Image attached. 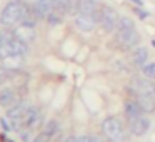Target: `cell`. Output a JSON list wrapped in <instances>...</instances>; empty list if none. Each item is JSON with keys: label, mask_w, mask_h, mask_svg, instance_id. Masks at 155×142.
<instances>
[{"label": "cell", "mask_w": 155, "mask_h": 142, "mask_svg": "<svg viewBox=\"0 0 155 142\" xmlns=\"http://www.w3.org/2000/svg\"><path fill=\"white\" fill-rule=\"evenodd\" d=\"M27 12H28V5L18 4L17 0H14V2H10L2 10V14H0V24L8 27V25L17 24V22H24Z\"/></svg>", "instance_id": "1"}, {"label": "cell", "mask_w": 155, "mask_h": 142, "mask_svg": "<svg viewBox=\"0 0 155 142\" xmlns=\"http://www.w3.org/2000/svg\"><path fill=\"white\" fill-rule=\"evenodd\" d=\"M102 130H104L105 137L108 140L114 142H122L124 140V125L117 117H107L102 124Z\"/></svg>", "instance_id": "2"}, {"label": "cell", "mask_w": 155, "mask_h": 142, "mask_svg": "<svg viewBox=\"0 0 155 142\" xmlns=\"http://www.w3.org/2000/svg\"><path fill=\"white\" fill-rule=\"evenodd\" d=\"M115 42L118 44V47L127 50V49L137 47V44L140 42V35L135 29H128V30H117L115 34Z\"/></svg>", "instance_id": "3"}, {"label": "cell", "mask_w": 155, "mask_h": 142, "mask_svg": "<svg viewBox=\"0 0 155 142\" xmlns=\"http://www.w3.org/2000/svg\"><path fill=\"white\" fill-rule=\"evenodd\" d=\"M118 20H120V15L115 12V8L107 7V5H105V7H102V20H100V25L104 27L105 32L117 30Z\"/></svg>", "instance_id": "4"}, {"label": "cell", "mask_w": 155, "mask_h": 142, "mask_svg": "<svg viewBox=\"0 0 155 142\" xmlns=\"http://www.w3.org/2000/svg\"><path fill=\"white\" fill-rule=\"evenodd\" d=\"M28 110V105L20 102L17 105H12L7 110V117L12 120V129H18L20 125H24V117Z\"/></svg>", "instance_id": "5"}, {"label": "cell", "mask_w": 155, "mask_h": 142, "mask_svg": "<svg viewBox=\"0 0 155 142\" xmlns=\"http://www.w3.org/2000/svg\"><path fill=\"white\" fill-rule=\"evenodd\" d=\"M128 127H130V132L134 135H143V134H147V130L150 129V120H148V117H145V115H140V117H137L135 120L128 122Z\"/></svg>", "instance_id": "6"}, {"label": "cell", "mask_w": 155, "mask_h": 142, "mask_svg": "<svg viewBox=\"0 0 155 142\" xmlns=\"http://www.w3.org/2000/svg\"><path fill=\"white\" fill-rule=\"evenodd\" d=\"M134 89L137 92H140V94H145L148 95V97L155 99V84L150 80V79H135L134 80Z\"/></svg>", "instance_id": "7"}, {"label": "cell", "mask_w": 155, "mask_h": 142, "mask_svg": "<svg viewBox=\"0 0 155 142\" xmlns=\"http://www.w3.org/2000/svg\"><path fill=\"white\" fill-rule=\"evenodd\" d=\"M75 4L77 0H52V10L64 17L67 14L75 12Z\"/></svg>", "instance_id": "8"}, {"label": "cell", "mask_w": 155, "mask_h": 142, "mask_svg": "<svg viewBox=\"0 0 155 142\" xmlns=\"http://www.w3.org/2000/svg\"><path fill=\"white\" fill-rule=\"evenodd\" d=\"M124 114L125 117H127V120H135L137 117H140V115H143V109L140 107V104H138L137 100H127L124 104Z\"/></svg>", "instance_id": "9"}, {"label": "cell", "mask_w": 155, "mask_h": 142, "mask_svg": "<svg viewBox=\"0 0 155 142\" xmlns=\"http://www.w3.org/2000/svg\"><path fill=\"white\" fill-rule=\"evenodd\" d=\"M14 37H17L18 40L25 42V44H30V42L35 39L34 25H32V24H22L20 27L14 32Z\"/></svg>", "instance_id": "10"}, {"label": "cell", "mask_w": 155, "mask_h": 142, "mask_svg": "<svg viewBox=\"0 0 155 142\" xmlns=\"http://www.w3.org/2000/svg\"><path fill=\"white\" fill-rule=\"evenodd\" d=\"M95 20L90 17V15H84V14H77L75 17V27L82 32H92L95 29Z\"/></svg>", "instance_id": "11"}, {"label": "cell", "mask_w": 155, "mask_h": 142, "mask_svg": "<svg viewBox=\"0 0 155 142\" xmlns=\"http://www.w3.org/2000/svg\"><path fill=\"white\" fill-rule=\"evenodd\" d=\"M134 97H135V100L140 104V107L143 109V112H148V114L155 112V99L148 97V95H145V94H140V92H137L135 89H134Z\"/></svg>", "instance_id": "12"}, {"label": "cell", "mask_w": 155, "mask_h": 142, "mask_svg": "<svg viewBox=\"0 0 155 142\" xmlns=\"http://www.w3.org/2000/svg\"><path fill=\"white\" fill-rule=\"evenodd\" d=\"M40 120H42L40 110L35 109V107H28L27 114H25V117H24V125H25V127H28V129L37 127V125L40 124Z\"/></svg>", "instance_id": "13"}, {"label": "cell", "mask_w": 155, "mask_h": 142, "mask_svg": "<svg viewBox=\"0 0 155 142\" xmlns=\"http://www.w3.org/2000/svg\"><path fill=\"white\" fill-rule=\"evenodd\" d=\"M95 10H97V4L94 0H77V4H75V12L77 14H84L92 17Z\"/></svg>", "instance_id": "14"}, {"label": "cell", "mask_w": 155, "mask_h": 142, "mask_svg": "<svg viewBox=\"0 0 155 142\" xmlns=\"http://www.w3.org/2000/svg\"><path fill=\"white\" fill-rule=\"evenodd\" d=\"M147 59H148V50L145 47L134 49V52H132V62H134L135 65L143 67V65L147 64Z\"/></svg>", "instance_id": "15"}, {"label": "cell", "mask_w": 155, "mask_h": 142, "mask_svg": "<svg viewBox=\"0 0 155 142\" xmlns=\"http://www.w3.org/2000/svg\"><path fill=\"white\" fill-rule=\"evenodd\" d=\"M15 104V92L12 89H4L0 92V105L2 107H12Z\"/></svg>", "instance_id": "16"}, {"label": "cell", "mask_w": 155, "mask_h": 142, "mask_svg": "<svg viewBox=\"0 0 155 142\" xmlns=\"http://www.w3.org/2000/svg\"><path fill=\"white\" fill-rule=\"evenodd\" d=\"M2 65L7 70H14V69H18L22 65V55H8L2 60Z\"/></svg>", "instance_id": "17"}, {"label": "cell", "mask_w": 155, "mask_h": 142, "mask_svg": "<svg viewBox=\"0 0 155 142\" xmlns=\"http://www.w3.org/2000/svg\"><path fill=\"white\" fill-rule=\"evenodd\" d=\"M128 29H135V24L130 17H120L117 25V30H128Z\"/></svg>", "instance_id": "18"}, {"label": "cell", "mask_w": 155, "mask_h": 142, "mask_svg": "<svg viewBox=\"0 0 155 142\" xmlns=\"http://www.w3.org/2000/svg\"><path fill=\"white\" fill-rule=\"evenodd\" d=\"M142 74H143V77H147V79H150V80H153V79H155V62L145 64L143 67H142Z\"/></svg>", "instance_id": "19"}, {"label": "cell", "mask_w": 155, "mask_h": 142, "mask_svg": "<svg viewBox=\"0 0 155 142\" xmlns=\"http://www.w3.org/2000/svg\"><path fill=\"white\" fill-rule=\"evenodd\" d=\"M44 132L48 135V137H52V135H55L58 132V122L57 120H48L47 124H45V129Z\"/></svg>", "instance_id": "20"}, {"label": "cell", "mask_w": 155, "mask_h": 142, "mask_svg": "<svg viewBox=\"0 0 155 142\" xmlns=\"http://www.w3.org/2000/svg\"><path fill=\"white\" fill-rule=\"evenodd\" d=\"M47 20H48V24H50V25H58L62 22V15H58L57 12L52 10L50 14L47 15Z\"/></svg>", "instance_id": "21"}, {"label": "cell", "mask_w": 155, "mask_h": 142, "mask_svg": "<svg viewBox=\"0 0 155 142\" xmlns=\"http://www.w3.org/2000/svg\"><path fill=\"white\" fill-rule=\"evenodd\" d=\"M34 142H50V137H48L45 132H42L40 135H37V137L34 139Z\"/></svg>", "instance_id": "22"}, {"label": "cell", "mask_w": 155, "mask_h": 142, "mask_svg": "<svg viewBox=\"0 0 155 142\" xmlns=\"http://www.w3.org/2000/svg\"><path fill=\"white\" fill-rule=\"evenodd\" d=\"M5 80H7V69L0 67V84H4Z\"/></svg>", "instance_id": "23"}, {"label": "cell", "mask_w": 155, "mask_h": 142, "mask_svg": "<svg viewBox=\"0 0 155 142\" xmlns=\"http://www.w3.org/2000/svg\"><path fill=\"white\" fill-rule=\"evenodd\" d=\"M135 14L138 15V17L143 20V19H147V12H143V10H140V8H135Z\"/></svg>", "instance_id": "24"}, {"label": "cell", "mask_w": 155, "mask_h": 142, "mask_svg": "<svg viewBox=\"0 0 155 142\" xmlns=\"http://www.w3.org/2000/svg\"><path fill=\"white\" fill-rule=\"evenodd\" d=\"M90 142H104V140H102V137H100V135H90Z\"/></svg>", "instance_id": "25"}, {"label": "cell", "mask_w": 155, "mask_h": 142, "mask_svg": "<svg viewBox=\"0 0 155 142\" xmlns=\"http://www.w3.org/2000/svg\"><path fill=\"white\" fill-rule=\"evenodd\" d=\"M78 142H90V135H80Z\"/></svg>", "instance_id": "26"}, {"label": "cell", "mask_w": 155, "mask_h": 142, "mask_svg": "<svg viewBox=\"0 0 155 142\" xmlns=\"http://www.w3.org/2000/svg\"><path fill=\"white\" fill-rule=\"evenodd\" d=\"M65 142H78V137H75V135H70V137L65 139Z\"/></svg>", "instance_id": "27"}, {"label": "cell", "mask_w": 155, "mask_h": 142, "mask_svg": "<svg viewBox=\"0 0 155 142\" xmlns=\"http://www.w3.org/2000/svg\"><path fill=\"white\" fill-rule=\"evenodd\" d=\"M2 125H4V129H5V130H10V129H12V125H8L5 119H2Z\"/></svg>", "instance_id": "28"}, {"label": "cell", "mask_w": 155, "mask_h": 142, "mask_svg": "<svg viewBox=\"0 0 155 142\" xmlns=\"http://www.w3.org/2000/svg\"><path fill=\"white\" fill-rule=\"evenodd\" d=\"M20 137H22V140H28V134H27V132H22V135H20Z\"/></svg>", "instance_id": "29"}, {"label": "cell", "mask_w": 155, "mask_h": 142, "mask_svg": "<svg viewBox=\"0 0 155 142\" xmlns=\"http://www.w3.org/2000/svg\"><path fill=\"white\" fill-rule=\"evenodd\" d=\"M132 2H134V4H137L138 7H142V5H143V2H142V0H132Z\"/></svg>", "instance_id": "30"}, {"label": "cell", "mask_w": 155, "mask_h": 142, "mask_svg": "<svg viewBox=\"0 0 155 142\" xmlns=\"http://www.w3.org/2000/svg\"><path fill=\"white\" fill-rule=\"evenodd\" d=\"M27 2L32 5V4H37V2H42V0H27Z\"/></svg>", "instance_id": "31"}, {"label": "cell", "mask_w": 155, "mask_h": 142, "mask_svg": "<svg viewBox=\"0 0 155 142\" xmlns=\"http://www.w3.org/2000/svg\"><path fill=\"white\" fill-rule=\"evenodd\" d=\"M2 142H12V140H8L7 137H2Z\"/></svg>", "instance_id": "32"}, {"label": "cell", "mask_w": 155, "mask_h": 142, "mask_svg": "<svg viewBox=\"0 0 155 142\" xmlns=\"http://www.w3.org/2000/svg\"><path fill=\"white\" fill-rule=\"evenodd\" d=\"M108 142H114V140H108Z\"/></svg>", "instance_id": "33"}]
</instances>
